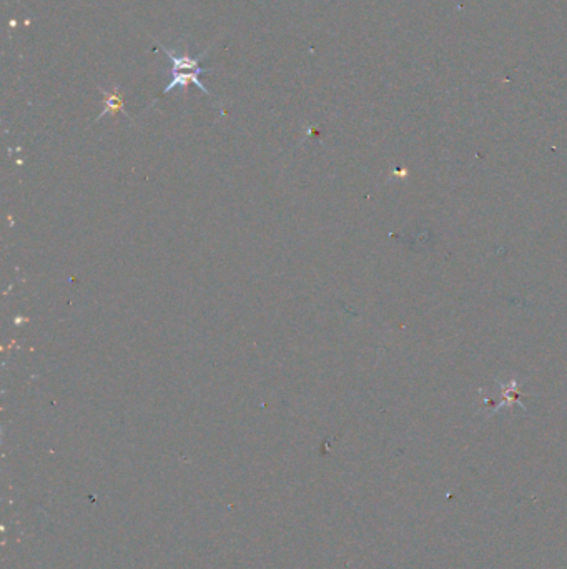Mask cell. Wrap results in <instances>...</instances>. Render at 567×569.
Segmentation results:
<instances>
[{
  "label": "cell",
  "instance_id": "7a4b0ae2",
  "mask_svg": "<svg viewBox=\"0 0 567 569\" xmlns=\"http://www.w3.org/2000/svg\"><path fill=\"white\" fill-rule=\"evenodd\" d=\"M200 76H202V72H175V73H172L170 84L165 87L163 93L172 92V89H175V87H187L188 84H195L196 87L202 90L205 95H210L208 89L205 87V85L202 84V80H200Z\"/></svg>",
  "mask_w": 567,
  "mask_h": 569
},
{
  "label": "cell",
  "instance_id": "6da1fadb",
  "mask_svg": "<svg viewBox=\"0 0 567 569\" xmlns=\"http://www.w3.org/2000/svg\"><path fill=\"white\" fill-rule=\"evenodd\" d=\"M161 50H163L165 54H167V57L170 58L172 62V73L175 72H202V73H208L210 70L208 69H202L200 67V60L207 55V52H203L200 57H190V55H175L172 52V50H168L167 47L161 45Z\"/></svg>",
  "mask_w": 567,
  "mask_h": 569
},
{
  "label": "cell",
  "instance_id": "3957f363",
  "mask_svg": "<svg viewBox=\"0 0 567 569\" xmlns=\"http://www.w3.org/2000/svg\"><path fill=\"white\" fill-rule=\"evenodd\" d=\"M102 93H104V112L98 115V119H104L105 115H115V113L118 112L125 113L124 97H121V93L118 92V89H113L112 92H105V90H102Z\"/></svg>",
  "mask_w": 567,
  "mask_h": 569
}]
</instances>
